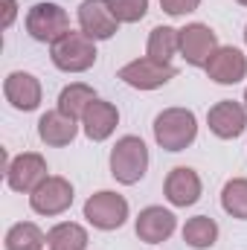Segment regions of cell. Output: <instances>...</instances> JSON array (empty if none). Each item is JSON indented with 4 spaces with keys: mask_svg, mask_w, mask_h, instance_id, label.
Wrapping results in <instances>:
<instances>
[{
    "mask_svg": "<svg viewBox=\"0 0 247 250\" xmlns=\"http://www.w3.org/2000/svg\"><path fill=\"white\" fill-rule=\"evenodd\" d=\"M99 59L96 41L87 38L82 29H70L56 44H50V62L62 73H87Z\"/></svg>",
    "mask_w": 247,
    "mask_h": 250,
    "instance_id": "3957f363",
    "label": "cell"
},
{
    "mask_svg": "<svg viewBox=\"0 0 247 250\" xmlns=\"http://www.w3.org/2000/svg\"><path fill=\"white\" fill-rule=\"evenodd\" d=\"M117 125H120V108L114 102H108V99H96L84 111V117H82V131H84V137L90 143L111 140L114 131H117Z\"/></svg>",
    "mask_w": 247,
    "mask_h": 250,
    "instance_id": "2e32d148",
    "label": "cell"
},
{
    "mask_svg": "<svg viewBox=\"0 0 247 250\" xmlns=\"http://www.w3.org/2000/svg\"><path fill=\"white\" fill-rule=\"evenodd\" d=\"M160 9L172 18H186L201 9V0H160Z\"/></svg>",
    "mask_w": 247,
    "mask_h": 250,
    "instance_id": "d4e9b609",
    "label": "cell"
},
{
    "mask_svg": "<svg viewBox=\"0 0 247 250\" xmlns=\"http://www.w3.org/2000/svg\"><path fill=\"white\" fill-rule=\"evenodd\" d=\"M76 21H79V29L93 38V41H108L120 32V21L114 18L111 6L105 0H82L79 3V12H76Z\"/></svg>",
    "mask_w": 247,
    "mask_h": 250,
    "instance_id": "7c38bea8",
    "label": "cell"
},
{
    "mask_svg": "<svg viewBox=\"0 0 247 250\" xmlns=\"http://www.w3.org/2000/svg\"><path fill=\"white\" fill-rule=\"evenodd\" d=\"M90 236L79 221H59L47 233V248L50 250H87Z\"/></svg>",
    "mask_w": 247,
    "mask_h": 250,
    "instance_id": "ffe728a7",
    "label": "cell"
},
{
    "mask_svg": "<svg viewBox=\"0 0 247 250\" xmlns=\"http://www.w3.org/2000/svg\"><path fill=\"white\" fill-rule=\"evenodd\" d=\"M79 125L82 123L70 120L67 114H62V111L56 108V111L41 114V120H38V137H41V143L50 146V148H64V146H70V143L76 140Z\"/></svg>",
    "mask_w": 247,
    "mask_h": 250,
    "instance_id": "e0dca14e",
    "label": "cell"
},
{
    "mask_svg": "<svg viewBox=\"0 0 247 250\" xmlns=\"http://www.w3.org/2000/svg\"><path fill=\"white\" fill-rule=\"evenodd\" d=\"M26 32L38 44H56L62 35L70 32V15L59 3L41 0L26 12Z\"/></svg>",
    "mask_w": 247,
    "mask_h": 250,
    "instance_id": "5b68a950",
    "label": "cell"
},
{
    "mask_svg": "<svg viewBox=\"0 0 247 250\" xmlns=\"http://www.w3.org/2000/svg\"><path fill=\"white\" fill-rule=\"evenodd\" d=\"M99 96H96V90L90 87V84H84V82H70L67 87H62V93H59V111L67 114L70 120H76V123H82V117H84V111L96 102Z\"/></svg>",
    "mask_w": 247,
    "mask_h": 250,
    "instance_id": "ac0fdd59",
    "label": "cell"
},
{
    "mask_svg": "<svg viewBox=\"0 0 247 250\" xmlns=\"http://www.w3.org/2000/svg\"><path fill=\"white\" fill-rule=\"evenodd\" d=\"M163 195H166V201H169L172 207L186 209V207H192V204L201 201V195H204V181H201V175H198L192 166H175V169L166 175V181H163Z\"/></svg>",
    "mask_w": 247,
    "mask_h": 250,
    "instance_id": "5bb4252c",
    "label": "cell"
},
{
    "mask_svg": "<svg viewBox=\"0 0 247 250\" xmlns=\"http://www.w3.org/2000/svg\"><path fill=\"white\" fill-rule=\"evenodd\" d=\"M108 163H111V175H114L117 184L134 187V184H140V181L145 178V172H148V163H151L148 146L143 143V137L125 134V137H120V140L114 143Z\"/></svg>",
    "mask_w": 247,
    "mask_h": 250,
    "instance_id": "7a4b0ae2",
    "label": "cell"
},
{
    "mask_svg": "<svg viewBox=\"0 0 247 250\" xmlns=\"http://www.w3.org/2000/svg\"><path fill=\"white\" fill-rule=\"evenodd\" d=\"M145 56L172 64L175 56H181V29H175V26H154L148 32V41H145Z\"/></svg>",
    "mask_w": 247,
    "mask_h": 250,
    "instance_id": "d6986e66",
    "label": "cell"
},
{
    "mask_svg": "<svg viewBox=\"0 0 247 250\" xmlns=\"http://www.w3.org/2000/svg\"><path fill=\"white\" fill-rule=\"evenodd\" d=\"M218 35L209 23H186L181 29V59L189 67H206V62L212 59V53L218 50Z\"/></svg>",
    "mask_w": 247,
    "mask_h": 250,
    "instance_id": "30bf717a",
    "label": "cell"
},
{
    "mask_svg": "<svg viewBox=\"0 0 247 250\" xmlns=\"http://www.w3.org/2000/svg\"><path fill=\"white\" fill-rule=\"evenodd\" d=\"M236 3H239V6H247V0H236Z\"/></svg>",
    "mask_w": 247,
    "mask_h": 250,
    "instance_id": "4316f807",
    "label": "cell"
},
{
    "mask_svg": "<svg viewBox=\"0 0 247 250\" xmlns=\"http://www.w3.org/2000/svg\"><path fill=\"white\" fill-rule=\"evenodd\" d=\"M221 209L236 218L247 221V178H230L221 189Z\"/></svg>",
    "mask_w": 247,
    "mask_h": 250,
    "instance_id": "603a6c76",
    "label": "cell"
},
{
    "mask_svg": "<svg viewBox=\"0 0 247 250\" xmlns=\"http://www.w3.org/2000/svg\"><path fill=\"white\" fill-rule=\"evenodd\" d=\"M175 76H178L175 64L157 62V59H148V56H140L134 62L123 64L120 73H117V79L125 82L128 87H134V90H157V87L169 84Z\"/></svg>",
    "mask_w": 247,
    "mask_h": 250,
    "instance_id": "8992f818",
    "label": "cell"
},
{
    "mask_svg": "<svg viewBox=\"0 0 247 250\" xmlns=\"http://www.w3.org/2000/svg\"><path fill=\"white\" fill-rule=\"evenodd\" d=\"M84 221L93 227V230H102V233H111V230H120L125 221L131 218V207H128V198L114 192V189H99L93 192L84 207Z\"/></svg>",
    "mask_w": 247,
    "mask_h": 250,
    "instance_id": "277c9868",
    "label": "cell"
},
{
    "mask_svg": "<svg viewBox=\"0 0 247 250\" xmlns=\"http://www.w3.org/2000/svg\"><path fill=\"white\" fill-rule=\"evenodd\" d=\"M206 125L218 140H239L247 131V105L236 99H221L206 111Z\"/></svg>",
    "mask_w": 247,
    "mask_h": 250,
    "instance_id": "4fadbf2b",
    "label": "cell"
},
{
    "mask_svg": "<svg viewBox=\"0 0 247 250\" xmlns=\"http://www.w3.org/2000/svg\"><path fill=\"white\" fill-rule=\"evenodd\" d=\"M6 250H44L47 248V233L35 221H18L6 230L3 239Z\"/></svg>",
    "mask_w": 247,
    "mask_h": 250,
    "instance_id": "44dd1931",
    "label": "cell"
},
{
    "mask_svg": "<svg viewBox=\"0 0 247 250\" xmlns=\"http://www.w3.org/2000/svg\"><path fill=\"white\" fill-rule=\"evenodd\" d=\"M154 143L163 151H186L198 140V117L189 108H163L154 117Z\"/></svg>",
    "mask_w": 247,
    "mask_h": 250,
    "instance_id": "6da1fadb",
    "label": "cell"
},
{
    "mask_svg": "<svg viewBox=\"0 0 247 250\" xmlns=\"http://www.w3.org/2000/svg\"><path fill=\"white\" fill-rule=\"evenodd\" d=\"M175 230H178V215L160 204L140 209V215L134 218V233L145 245H163L175 236Z\"/></svg>",
    "mask_w": 247,
    "mask_h": 250,
    "instance_id": "8fae6325",
    "label": "cell"
},
{
    "mask_svg": "<svg viewBox=\"0 0 247 250\" xmlns=\"http://www.w3.org/2000/svg\"><path fill=\"white\" fill-rule=\"evenodd\" d=\"M73 198H76L73 184H70L64 175H50L41 187L29 195V209H32L35 215L56 218V215H64V212L73 207Z\"/></svg>",
    "mask_w": 247,
    "mask_h": 250,
    "instance_id": "ba28073f",
    "label": "cell"
},
{
    "mask_svg": "<svg viewBox=\"0 0 247 250\" xmlns=\"http://www.w3.org/2000/svg\"><path fill=\"white\" fill-rule=\"evenodd\" d=\"M206 79L215 84H239L247 79V56L239 47H218L206 62Z\"/></svg>",
    "mask_w": 247,
    "mask_h": 250,
    "instance_id": "9a60e30c",
    "label": "cell"
},
{
    "mask_svg": "<svg viewBox=\"0 0 247 250\" xmlns=\"http://www.w3.org/2000/svg\"><path fill=\"white\" fill-rule=\"evenodd\" d=\"M245 47H247V23H245Z\"/></svg>",
    "mask_w": 247,
    "mask_h": 250,
    "instance_id": "83f0119b",
    "label": "cell"
},
{
    "mask_svg": "<svg viewBox=\"0 0 247 250\" xmlns=\"http://www.w3.org/2000/svg\"><path fill=\"white\" fill-rule=\"evenodd\" d=\"M218 233H221V230H218L215 218H209V215H195V218H189V221L184 224V230H181L184 242L192 250H209V248H215Z\"/></svg>",
    "mask_w": 247,
    "mask_h": 250,
    "instance_id": "7402d4cb",
    "label": "cell"
},
{
    "mask_svg": "<svg viewBox=\"0 0 247 250\" xmlns=\"http://www.w3.org/2000/svg\"><path fill=\"white\" fill-rule=\"evenodd\" d=\"M0 6H3V29H9L12 23H15V18H18V0H0Z\"/></svg>",
    "mask_w": 247,
    "mask_h": 250,
    "instance_id": "484cf974",
    "label": "cell"
},
{
    "mask_svg": "<svg viewBox=\"0 0 247 250\" xmlns=\"http://www.w3.org/2000/svg\"><path fill=\"white\" fill-rule=\"evenodd\" d=\"M3 96L6 102L21 111V114H29V111H38L41 102H44V87H41V79L35 73H26V70H12L6 79H3Z\"/></svg>",
    "mask_w": 247,
    "mask_h": 250,
    "instance_id": "9c48e42d",
    "label": "cell"
},
{
    "mask_svg": "<svg viewBox=\"0 0 247 250\" xmlns=\"http://www.w3.org/2000/svg\"><path fill=\"white\" fill-rule=\"evenodd\" d=\"M47 178H50L47 157L38 154V151H23V154L12 157L6 163V187L12 189V192L32 195Z\"/></svg>",
    "mask_w": 247,
    "mask_h": 250,
    "instance_id": "52a82bcc",
    "label": "cell"
},
{
    "mask_svg": "<svg viewBox=\"0 0 247 250\" xmlns=\"http://www.w3.org/2000/svg\"><path fill=\"white\" fill-rule=\"evenodd\" d=\"M120 23H140L148 15V0H105Z\"/></svg>",
    "mask_w": 247,
    "mask_h": 250,
    "instance_id": "cb8c5ba5",
    "label": "cell"
},
{
    "mask_svg": "<svg viewBox=\"0 0 247 250\" xmlns=\"http://www.w3.org/2000/svg\"><path fill=\"white\" fill-rule=\"evenodd\" d=\"M245 105H247V87H245Z\"/></svg>",
    "mask_w": 247,
    "mask_h": 250,
    "instance_id": "f1b7e54d",
    "label": "cell"
}]
</instances>
